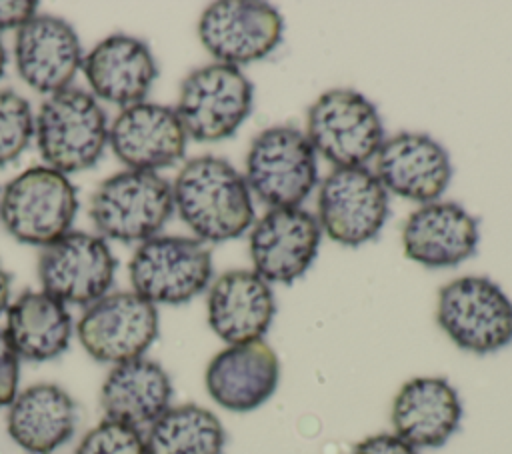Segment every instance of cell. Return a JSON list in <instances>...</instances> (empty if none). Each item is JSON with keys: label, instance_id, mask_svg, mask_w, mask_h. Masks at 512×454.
Masks as SVG:
<instances>
[{"label": "cell", "instance_id": "obj_1", "mask_svg": "<svg viewBox=\"0 0 512 454\" xmlns=\"http://www.w3.org/2000/svg\"><path fill=\"white\" fill-rule=\"evenodd\" d=\"M172 200L178 216L200 242L238 238L254 222L246 178L218 156L188 160L172 184Z\"/></svg>", "mask_w": 512, "mask_h": 454}, {"label": "cell", "instance_id": "obj_2", "mask_svg": "<svg viewBox=\"0 0 512 454\" xmlns=\"http://www.w3.org/2000/svg\"><path fill=\"white\" fill-rule=\"evenodd\" d=\"M38 150L46 166L70 174L92 168L108 142L106 114L80 88L50 94L34 118Z\"/></svg>", "mask_w": 512, "mask_h": 454}, {"label": "cell", "instance_id": "obj_3", "mask_svg": "<svg viewBox=\"0 0 512 454\" xmlns=\"http://www.w3.org/2000/svg\"><path fill=\"white\" fill-rule=\"evenodd\" d=\"M78 210L76 190L66 174L32 166L12 178L0 196V220L18 242L48 246L66 232Z\"/></svg>", "mask_w": 512, "mask_h": 454}, {"label": "cell", "instance_id": "obj_4", "mask_svg": "<svg viewBox=\"0 0 512 454\" xmlns=\"http://www.w3.org/2000/svg\"><path fill=\"white\" fill-rule=\"evenodd\" d=\"M172 210V186L150 170H122L106 178L90 200V218L98 232L120 242L154 238Z\"/></svg>", "mask_w": 512, "mask_h": 454}, {"label": "cell", "instance_id": "obj_5", "mask_svg": "<svg viewBox=\"0 0 512 454\" xmlns=\"http://www.w3.org/2000/svg\"><path fill=\"white\" fill-rule=\"evenodd\" d=\"M436 320L472 354H492L512 342V300L486 276H462L438 292Z\"/></svg>", "mask_w": 512, "mask_h": 454}, {"label": "cell", "instance_id": "obj_6", "mask_svg": "<svg viewBox=\"0 0 512 454\" xmlns=\"http://www.w3.org/2000/svg\"><path fill=\"white\" fill-rule=\"evenodd\" d=\"M246 184L270 208H300L318 182L316 152L294 126H270L250 144Z\"/></svg>", "mask_w": 512, "mask_h": 454}, {"label": "cell", "instance_id": "obj_7", "mask_svg": "<svg viewBox=\"0 0 512 454\" xmlns=\"http://www.w3.org/2000/svg\"><path fill=\"white\" fill-rule=\"evenodd\" d=\"M306 138L336 168L364 166L378 154L384 128L376 106L356 90L334 88L308 108Z\"/></svg>", "mask_w": 512, "mask_h": 454}, {"label": "cell", "instance_id": "obj_8", "mask_svg": "<svg viewBox=\"0 0 512 454\" xmlns=\"http://www.w3.org/2000/svg\"><path fill=\"white\" fill-rule=\"evenodd\" d=\"M252 98L254 86L238 66L214 62L184 78L174 110L186 136L216 142L240 128L252 110Z\"/></svg>", "mask_w": 512, "mask_h": 454}, {"label": "cell", "instance_id": "obj_9", "mask_svg": "<svg viewBox=\"0 0 512 454\" xmlns=\"http://www.w3.org/2000/svg\"><path fill=\"white\" fill-rule=\"evenodd\" d=\"M132 292L156 304H184L198 296L212 278V254L188 236L144 240L128 264Z\"/></svg>", "mask_w": 512, "mask_h": 454}, {"label": "cell", "instance_id": "obj_10", "mask_svg": "<svg viewBox=\"0 0 512 454\" xmlns=\"http://www.w3.org/2000/svg\"><path fill=\"white\" fill-rule=\"evenodd\" d=\"M84 350L98 362L142 358L158 336V310L136 292L106 294L86 306L76 326Z\"/></svg>", "mask_w": 512, "mask_h": 454}, {"label": "cell", "instance_id": "obj_11", "mask_svg": "<svg viewBox=\"0 0 512 454\" xmlns=\"http://www.w3.org/2000/svg\"><path fill=\"white\" fill-rule=\"evenodd\" d=\"M114 274L116 258L106 240L88 232L70 230L38 256L42 292L62 304H94L108 294Z\"/></svg>", "mask_w": 512, "mask_h": 454}, {"label": "cell", "instance_id": "obj_12", "mask_svg": "<svg viewBox=\"0 0 512 454\" xmlns=\"http://www.w3.org/2000/svg\"><path fill=\"white\" fill-rule=\"evenodd\" d=\"M388 218V192L366 166L334 168L318 190V224L334 242L360 246Z\"/></svg>", "mask_w": 512, "mask_h": 454}, {"label": "cell", "instance_id": "obj_13", "mask_svg": "<svg viewBox=\"0 0 512 454\" xmlns=\"http://www.w3.org/2000/svg\"><path fill=\"white\" fill-rule=\"evenodd\" d=\"M280 12L254 0L212 2L200 16L198 36L222 64L240 66L268 56L282 40Z\"/></svg>", "mask_w": 512, "mask_h": 454}, {"label": "cell", "instance_id": "obj_14", "mask_svg": "<svg viewBox=\"0 0 512 454\" xmlns=\"http://www.w3.org/2000/svg\"><path fill=\"white\" fill-rule=\"evenodd\" d=\"M320 224L302 208H270L254 224L248 240L254 272L266 282L292 284L314 262Z\"/></svg>", "mask_w": 512, "mask_h": 454}, {"label": "cell", "instance_id": "obj_15", "mask_svg": "<svg viewBox=\"0 0 512 454\" xmlns=\"http://www.w3.org/2000/svg\"><path fill=\"white\" fill-rule=\"evenodd\" d=\"M186 130L174 108L138 102L122 108L108 128L112 152L130 170L170 166L186 152Z\"/></svg>", "mask_w": 512, "mask_h": 454}, {"label": "cell", "instance_id": "obj_16", "mask_svg": "<svg viewBox=\"0 0 512 454\" xmlns=\"http://www.w3.org/2000/svg\"><path fill=\"white\" fill-rule=\"evenodd\" d=\"M14 58L20 78L40 94L70 88L84 60L74 28L48 14H36L18 28Z\"/></svg>", "mask_w": 512, "mask_h": 454}, {"label": "cell", "instance_id": "obj_17", "mask_svg": "<svg viewBox=\"0 0 512 454\" xmlns=\"http://www.w3.org/2000/svg\"><path fill=\"white\" fill-rule=\"evenodd\" d=\"M376 178L412 202H434L452 178L446 148L428 134L400 132L382 142L376 154Z\"/></svg>", "mask_w": 512, "mask_h": 454}, {"label": "cell", "instance_id": "obj_18", "mask_svg": "<svg viewBox=\"0 0 512 454\" xmlns=\"http://www.w3.org/2000/svg\"><path fill=\"white\" fill-rule=\"evenodd\" d=\"M278 382L280 362L264 340L226 346L204 372L210 398L230 412L260 408L276 392Z\"/></svg>", "mask_w": 512, "mask_h": 454}, {"label": "cell", "instance_id": "obj_19", "mask_svg": "<svg viewBox=\"0 0 512 454\" xmlns=\"http://www.w3.org/2000/svg\"><path fill=\"white\" fill-rule=\"evenodd\" d=\"M208 324L228 346L262 340L276 314L270 284L254 270H228L208 292Z\"/></svg>", "mask_w": 512, "mask_h": 454}, {"label": "cell", "instance_id": "obj_20", "mask_svg": "<svg viewBox=\"0 0 512 454\" xmlns=\"http://www.w3.org/2000/svg\"><path fill=\"white\" fill-rule=\"evenodd\" d=\"M478 220L456 202H428L402 228L406 258L426 268H450L476 252Z\"/></svg>", "mask_w": 512, "mask_h": 454}, {"label": "cell", "instance_id": "obj_21", "mask_svg": "<svg viewBox=\"0 0 512 454\" xmlns=\"http://www.w3.org/2000/svg\"><path fill=\"white\" fill-rule=\"evenodd\" d=\"M462 402L456 388L438 376H416L392 402L394 434L418 448H438L458 430Z\"/></svg>", "mask_w": 512, "mask_h": 454}, {"label": "cell", "instance_id": "obj_22", "mask_svg": "<svg viewBox=\"0 0 512 454\" xmlns=\"http://www.w3.org/2000/svg\"><path fill=\"white\" fill-rule=\"evenodd\" d=\"M82 70L98 98L124 108L144 102L158 76L156 60L146 42L126 34L100 40L84 56Z\"/></svg>", "mask_w": 512, "mask_h": 454}, {"label": "cell", "instance_id": "obj_23", "mask_svg": "<svg viewBox=\"0 0 512 454\" xmlns=\"http://www.w3.org/2000/svg\"><path fill=\"white\" fill-rule=\"evenodd\" d=\"M172 400L168 372L150 358H136L112 366L100 388V408L106 420L136 430L154 424Z\"/></svg>", "mask_w": 512, "mask_h": 454}, {"label": "cell", "instance_id": "obj_24", "mask_svg": "<svg viewBox=\"0 0 512 454\" xmlns=\"http://www.w3.org/2000/svg\"><path fill=\"white\" fill-rule=\"evenodd\" d=\"M76 404L58 384H34L16 394L6 414L10 438L30 454H52L76 430Z\"/></svg>", "mask_w": 512, "mask_h": 454}, {"label": "cell", "instance_id": "obj_25", "mask_svg": "<svg viewBox=\"0 0 512 454\" xmlns=\"http://www.w3.org/2000/svg\"><path fill=\"white\" fill-rule=\"evenodd\" d=\"M4 332L20 360L46 362L68 348L72 316L54 296L26 290L8 306Z\"/></svg>", "mask_w": 512, "mask_h": 454}, {"label": "cell", "instance_id": "obj_26", "mask_svg": "<svg viewBox=\"0 0 512 454\" xmlns=\"http://www.w3.org/2000/svg\"><path fill=\"white\" fill-rule=\"evenodd\" d=\"M148 454H224L226 430L198 404L170 406L144 434Z\"/></svg>", "mask_w": 512, "mask_h": 454}, {"label": "cell", "instance_id": "obj_27", "mask_svg": "<svg viewBox=\"0 0 512 454\" xmlns=\"http://www.w3.org/2000/svg\"><path fill=\"white\" fill-rule=\"evenodd\" d=\"M32 134L34 116L28 100L12 90H0V166L14 162Z\"/></svg>", "mask_w": 512, "mask_h": 454}, {"label": "cell", "instance_id": "obj_28", "mask_svg": "<svg viewBox=\"0 0 512 454\" xmlns=\"http://www.w3.org/2000/svg\"><path fill=\"white\" fill-rule=\"evenodd\" d=\"M76 454H148L142 430L102 420L80 440Z\"/></svg>", "mask_w": 512, "mask_h": 454}, {"label": "cell", "instance_id": "obj_29", "mask_svg": "<svg viewBox=\"0 0 512 454\" xmlns=\"http://www.w3.org/2000/svg\"><path fill=\"white\" fill-rule=\"evenodd\" d=\"M20 356L10 344L4 330H0V408H8L18 394Z\"/></svg>", "mask_w": 512, "mask_h": 454}, {"label": "cell", "instance_id": "obj_30", "mask_svg": "<svg viewBox=\"0 0 512 454\" xmlns=\"http://www.w3.org/2000/svg\"><path fill=\"white\" fill-rule=\"evenodd\" d=\"M352 454H418V450L404 442L402 438H398L396 434L380 432L360 440L354 446Z\"/></svg>", "mask_w": 512, "mask_h": 454}, {"label": "cell", "instance_id": "obj_31", "mask_svg": "<svg viewBox=\"0 0 512 454\" xmlns=\"http://www.w3.org/2000/svg\"><path fill=\"white\" fill-rule=\"evenodd\" d=\"M38 2L32 0H0V30L22 28L36 16Z\"/></svg>", "mask_w": 512, "mask_h": 454}, {"label": "cell", "instance_id": "obj_32", "mask_svg": "<svg viewBox=\"0 0 512 454\" xmlns=\"http://www.w3.org/2000/svg\"><path fill=\"white\" fill-rule=\"evenodd\" d=\"M10 286H12V276L0 264V314L4 310H8V306H10L8 304V300H10Z\"/></svg>", "mask_w": 512, "mask_h": 454}, {"label": "cell", "instance_id": "obj_33", "mask_svg": "<svg viewBox=\"0 0 512 454\" xmlns=\"http://www.w3.org/2000/svg\"><path fill=\"white\" fill-rule=\"evenodd\" d=\"M4 68H6V50H4V44L0 40V78L4 74Z\"/></svg>", "mask_w": 512, "mask_h": 454}]
</instances>
